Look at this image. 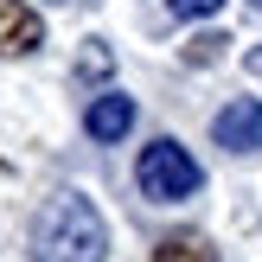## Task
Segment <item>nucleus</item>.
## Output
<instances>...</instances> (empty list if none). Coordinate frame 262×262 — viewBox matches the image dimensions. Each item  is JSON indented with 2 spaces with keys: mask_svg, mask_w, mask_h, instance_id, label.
Masks as SVG:
<instances>
[{
  "mask_svg": "<svg viewBox=\"0 0 262 262\" xmlns=\"http://www.w3.org/2000/svg\"><path fill=\"white\" fill-rule=\"evenodd\" d=\"M32 262H109V224L96 199L83 192H51L32 217Z\"/></svg>",
  "mask_w": 262,
  "mask_h": 262,
  "instance_id": "1",
  "label": "nucleus"
},
{
  "mask_svg": "<svg viewBox=\"0 0 262 262\" xmlns=\"http://www.w3.org/2000/svg\"><path fill=\"white\" fill-rule=\"evenodd\" d=\"M135 186H141V199H147V205H186V199H199L205 166L192 160L173 135H160V141H147V147H141V160H135Z\"/></svg>",
  "mask_w": 262,
  "mask_h": 262,
  "instance_id": "2",
  "label": "nucleus"
},
{
  "mask_svg": "<svg viewBox=\"0 0 262 262\" xmlns=\"http://www.w3.org/2000/svg\"><path fill=\"white\" fill-rule=\"evenodd\" d=\"M211 141L224 154H256L262 147V96H230L211 115Z\"/></svg>",
  "mask_w": 262,
  "mask_h": 262,
  "instance_id": "3",
  "label": "nucleus"
},
{
  "mask_svg": "<svg viewBox=\"0 0 262 262\" xmlns=\"http://www.w3.org/2000/svg\"><path fill=\"white\" fill-rule=\"evenodd\" d=\"M128 128H135V96H122V90H102V96H90V109H83V135L90 141H122Z\"/></svg>",
  "mask_w": 262,
  "mask_h": 262,
  "instance_id": "4",
  "label": "nucleus"
},
{
  "mask_svg": "<svg viewBox=\"0 0 262 262\" xmlns=\"http://www.w3.org/2000/svg\"><path fill=\"white\" fill-rule=\"evenodd\" d=\"M45 45V19L26 0H0V58H26Z\"/></svg>",
  "mask_w": 262,
  "mask_h": 262,
  "instance_id": "5",
  "label": "nucleus"
},
{
  "mask_svg": "<svg viewBox=\"0 0 262 262\" xmlns=\"http://www.w3.org/2000/svg\"><path fill=\"white\" fill-rule=\"evenodd\" d=\"M154 262H217V250H211L205 237H192V230H186V237H166L160 250H154Z\"/></svg>",
  "mask_w": 262,
  "mask_h": 262,
  "instance_id": "6",
  "label": "nucleus"
},
{
  "mask_svg": "<svg viewBox=\"0 0 262 262\" xmlns=\"http://www.w3.org/2000/svg\"><path fill=\"white\" fill-rule=\"evenodd\" d=\"M224 13V0H173V19H211Z\"/></svg>",
  "mask_w": 262,
  "mask_h": 262,
  "instance_id": "7",
  "label": "nucleus"
},
{
  "mask_svg": "<svg viewBox=\"0 0 262 262\" xmlns=\"http://www.w3.org/2000/svg\"><path fill=\"white\" fill-rule=\"evenodd\" d=\"M250 71H262V51H250Z\"/></svg>",
  "mask_w": 262,
  "mask_h": 262,
  "instance_id": "8",
  "label": "nucleus"
},
{
  "mask_svg": "<svg viewBox=\"0 0 262 262\" xmlns=\"http://www.w3.org/2000/svg\"><path fill=\"white\" fill-rule=\"evenodd\" d=\"M250 7H256V13H262V0H250Z\"/></svg>",
  "mask_w": 262,
  "mask_h": 262,
  "instance_id": "9",
  "label": "nucleus"
},
{
  "mask_svg": "<svg viewBox=\"0 0 262 262\" xmlns=\"http://www.w3.org/2000/svg\"><path fill=\"white\" fill-rule=\"evenodd\" d=\"M58 7H71V0H58Z\"/></svg>",
  "mask_w": 262,
  "mask_h": 262,
  "instance_id": "10",
  "label": "nucleus"
}]
</instances>
